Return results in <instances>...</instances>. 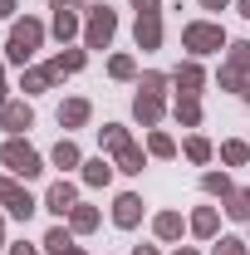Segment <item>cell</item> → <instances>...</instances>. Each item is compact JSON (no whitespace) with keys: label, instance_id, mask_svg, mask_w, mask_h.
<instances>
[{"label":"cell","instance_id":"obj_1","mask_svg":"<svg viewBox=\"0 0 250 255\" xmlns=\"http://www.w3.org/2000/svg\"><path fill=\"white\" fill-rule=\"evenodd\" d=\"M39 39H44V25H39V20H20V25L10 30V44H5L10 64H25L34 49H39Z\"/></svg>","mask_w":250,"mask_h":255},{"label":"cell","instance_id":"obj_2","mask_svg":"<svg viewBox=\"0 0 250 255\" xmlns=\"http://www.w3.org/2000/svg\"><path fill=\"white\" fill-rule=\"evenodd\" d=\"M0 162L15 172V177H39L44 167H39V152H34L30 142H5L0 147Z\"/></svg>","mask_w":250,"mask_h":255},{"label":"cell","instance_id":"obj_3","mask_svg":"<svg viewBox=\"0 0 250 255\" xmlns=\"http://www.w3.org/2000/svg\"><path fill=\"white\" fill-rule=\"evenodd\" d=\"M182 44H187L191 54H211V49L226 44V34H221V25H187L182 30Z\"/></svg>","mask_w":250,"mask_h":255},{"label":"cell","instance_id":"obj_4","mask_svg":"<svg viewBox=\"0 0 250 255\" xmlns=\"http://www.w3.org/2000/svg\"><path fill=\"white\" fill-rule=\"evenodd\" d=\"M118 30V20H113V10L108 5H89V49H103L108 39Z\"/></svg>","mask_w":250,"mask_h":255},{"label":"cell","instance_id":"obj_5","mask_svg":"<svg viewBox=\"0 0 250 255\" xmlns=\"http://www.w3.org/2000/svg\"><path fill=\"white\" fill-rule=\"evenodd\" d=\"M0 201H5V211H10V216H20V221H25V216L34 211L30 191H25V187H15V182H5V177H0Z\"/></svg>","mask_w":250,"mask_h":255},{"label":"cell","instance_id":"obj_6","mask_svg":"<svg viewBox=\"0 0 250 255\" xmlns=\"http://www.w3.org/2000/svg\"><path fill=\"white\" fill-rule=\"evenodd\" d=\"M246 74H250V44H231V64H226L221 84H226V89H236Z\"/></svg>","mask_w":250,"mask_h":255},{"label":"cell","instance_id":"obj_7","mask_svg":"<svg viewBox=\"0 0 250 255\" xmlns=\"http://www.w3.org/2000/svg\"><path fill=\"white\" fill-rule=\"evenodd\" d=\"M0 123L10 128V132H25V128L34 123V113H30V103H5V113H0Z\"/></svg>","mask_w":250,"mask_h":255},{"label":"cell","instance_id":"obj_8","mask_svg":"<svg viewBox=\"0 0 250 255\" xmlns=\"http://www.w3.org/2000/svg\"><path fill=\"white\" fill-rule=\"evenodd\" d=\"M137 44L142 49H157L162 44V20L157 15H137Z\"/></svg>","mask_w":250,"mask_h":255},{"label":"cell","instance_id":"obj_9","mask_svg":"<svg viewBox=\"0 0 250 255\" xmlns=\"http://www.w3.org/2000/svg\"><path fill=\"white\" fill-rule=\"evenodd\" d=\"M137 216H142V201L127 191V196H118V206H113V221L118 226H137Z\"/></svg>","mask_w":250,"mask_h":255},{"label":"cell","instance_id":"obj_10","mask_svg":"<svg viewBox=\"0 0 250 255\" xmlns=\"http://www.w3.org/2000/svg\"><path fill=\"white\" fill-rule=\"evenodd\" d=\"M44 201H49V211H59V216H69V211H74V187H69V182H54Z\"/></svg>","mask_w":250,"mask_h":255},{"label":"cell","instance_id":"obj_11","mask_svg":"<svg viewBox=\"0 0 250 255\" xmlns=\"http://www.w3.org/2000/svg\"><path fill=\"white\" fill-rule=\"evenodd\" d=\"M59 123H64V128H79V123H89V103H84V98H69V103L59 108Z\"/></svg>","mask_w":250,"mask_h":255},{"label":"cell","instance_id":"obj_12","mask_svg":"<svg viewBox=\"0 0 250 255\" xmlns=\"http://www.w3.org/2000/svg\"><path fill=\"white\" fill-rule=\"evenodd\" d=\"M132 108H137V118H142L147 128L162 118V98H157V94H137V103H132Z\"/></svg>","mask_w":250,"mask_h":255},{"label":"cell","instance_id":"obj_13","mask_svg":"<svg viewBox=\"0 0 250 255\" xmlns=\"http://www.w3.org/2000/svg\"><path fill=\"white\" fill-rule=\"evenodd\" d=\"M44 251H49V255H69V251H74V241H69V231H64V226H54V231L44 236Z\"/></svg>","mask_w":250,"mask_h":255},{"label":"cell","instance_id":"obj_14","mask_svg":"<svg viewBox=\"0 0 250 255\" xmlns=\"http://www.w3.org/2000/svg\"><path fill=\"white\" fill-rule=\"evenodd\" d=\"M157 236H162V241H177V236H182V216H177V211H162V216H157Z\"/></svg>","mask_w":250,"mask_h":255},{"label":"cell","instance_id":"obj_15","mask_svg":"<svg viewBox=\"0 0 250 255\" xmlns=\"http://www.w3.org/2000/svg\"><path fill=\"white\" fill-rule=\"evenodd\" d=\"M108 177H113V167H108V162H103V157H94V162H89V167H84V182H89V187H103Z\"/></svg>","mask_w":250,"mask_h":255},{"label":"cell","instance_id":"obj_16","mask_svg":"<svg viewBox=\"0 0 250 255\" xmlns=\"http://www.w3.org/2000/svg\"><path fill=\"white\" fill-rule=\"evenodd\" d=\"M54 79H59L54 69H30V74H25V89H30V94H39V89H49Z\"/></svg>","mask_w":250,"mask_h":255},{"label":"cell","instance_id":"obj_17","mask_svg":"<svg viewBox=\"0 0 250 255\" xmlns=\"http://www.w3.org/2000/svg\"><path fill=\"white\" fill-rule=\"evenodd\" d=\"M226 211H231L236 221H246L250 216V191H231V196H226Z\"/></svg>","mask_w":250,"mask_h":255},{"label":"cell","instance_id":"obj_18","mask_svg":"<svg viewBox=\"0 0 250 255\" xmlns=\"http://www.w3.org/2000/svg\"><path fill=\"white\" fill-rule=\"evenodd\" d=\"M191 231H196V236H216V211H211V206H201V211L191 216Z\"/></svg>","mask_w":250,"mask_h":255},{"label":"cell","instance_id":"obj_19","mask_svg":"<svg viewBox=\"0 0 250 255\" xmlns=\"http://www.w3.org/2000/svg\"><path fill=\"white\" fill-rule=\"evenodd\" d=\"M69 221H74V231H94V226H98V211H94V206H74Z\"/></svg>","mask_w":250,"mask_h":255},{"label":"cell","instance_id":"obj_20","mask_svg":"<svg viewBox=\"0 0 250 255\" xmlns=\"http://www.w3.org/2000/svg\"><path fill=\"white\" fill-rule=\"evenodd\" d=\"M49 69H54V74H74V69H84V49H69V54H59Z\"/></svg>","mask_w":250,"mask_h":255},{"label":"cell","instance_id":"obj_21","mask_svg":"<svg viewBox=\"0 0 250 255\" xmlns=\"http://www.w3.org/2000/svg\"><path fill=\"white\" fill-rule=\"evenodd\" d=\"M177 84H182V94H196V89H201V69H196V64L177 69Z\"/></svg>","mask_w":250,"mask_h":255},{"label":"cell","instance_id":"obj_22","mask_svg":"<svg viewBox=\"0 0 250 255\" xmlns=\"http://www.w3.org/2000/svg\"><path fill=\"white\" fill-rule=\"evenodd\" d=\"M54 167H79V147H74L69 137H64L59 147H54Z\"/></svg>","mask_w":250,"mask_h":255},{"label":"cell","instance_id":"obj_23","mask_svg":"<svg viewBox=\"0 0 250 255\" xmlns=\"http://www.w3.org/2000/svg\"><path fill=\"white\" fill-rule=\"evenodd\" d=\"M118 167H123V172H142V152H137L132 142H127V147H118Z\"/></svg>","mask_w":250,"mask_h":255},{"label":"cell","instance_id":"obj_24","mask_svg":"<svg viewBox=\"0 0 250 255\" xmlns=\"http://www.w3.org/2000/svg\"><path fill=\"white\" fill-rule=\"evenodd\" d=\"M177 118H182V123H196V118H201V108H196V94H182V103H177Z\"/></svg>","mask_w":250,"mask_h":255},{"label":"cell","instance_id":"obj_25","mask_svg":"<svg viewBox=\"0 0 250 255\" xmlns=\"http://www.w3.org/2000/svg\"><path fill=\"white\" fill-rule=\"evenodd\" d=\"M74 30H79V20H74L69 10H54V34H59V39H69Z\"/></svg>","mask_w":250,"mask_h":255},{"label":"cell","instance_id":"obj_26","mask_svg":"<svg viewBox=\"0 0 250 255\" xmlns=\"http://www.w3.org/2000/svg\"><path fill=\"white\" fill-rule=\"evenodd\" d=\"M103 147H113V152H118V147H127V132H123L118 123H108V128H103Z\"/></svg>","mask_w":250,"mask_h":255},{"label":"cell","instance_id":"obj_27","mask_svg":"<svg viewBox=\"0 0 250 255\" xmlns=\"http://www.w3.org/2000/svg\"><path fill=\"white\" fill-rule=\"evenodd\" d=\"M147 147H152L157 157H172V152H177V147H172V137H167V132H152V137H147Z\"/></svg>","mask_w":250,"mask_h":255},{"label":"cell","instance_id":"obj_28","mask_svg":"<svg viewBox=\"0 0 250 255\" xmlns=\"http://www.w3.org/2000/svg\"><path fill=\"white\" fill-rule=\"evenodd\" d=\"M187 157L191 162H206V157H211V142H206V137H191V142H187Z\"/></svg>","mask_w":250,"mask_h":255},{"label":"cell","instance_id":"obj_29","mask_svg":"<svg viewBox=\"0 0 250 255\" xmlns=\"http://www.w3.org/2000/svg\"><path fill=\"white\" fill-rule=\"evenodd\" d=\"M221 157L236 167V162H246V157H250V147H246V142H226V147H221Z\"/></svg>","mask_w":250,"mask_h":255},{"label":"cell","instance_id":"obj_30","mask_svg":"<svg viewBox=\"0 0 250 255\" xmlns=\"http://www.w3.org/2000/svg\"><path fill=\"white\" fill-rule=\"evenodd\" d=\"M216 255H246V241H236V236H226L216 246Z\"/></svg>","mask_w":250,"mask_h":255},{"label":"cell","instance_id":"obj_31","mask_svg":"<svg viewBox=\"0 0 250 255\" xmlns=\"http://www.w3.org/2000/svg\"><path fill=\"white\" fill-rule=\"evenodd\" d=\"M108 69H113V79H132V59H127V54H118Z\"/></svg>","mask_w":250,"mask_h":255},{"label":"cell","instance_id":"obj_32","mask_svg":"<svg viewBox=\"0 0 250 255\" xmlns=\"http://www.w3.org/2000/svg\"><path fill=\"white\" fill-rule=\"evenodd\" d=\"M162 84H167L162 74H142V84H137V89H142V94H162Z\"/></svg>","mask_w":250,"mask_h":255},{"label":"cell","instance_id":"obj_33","mask_svg":"<svg viewBox=\"0 0 250 255\" xmlns=\"http://www.w3.org/2000/svg\"><path fill=\"white\" fill-rule=\"evenodd\" d=\"M206 191H221V196H231V182H226L221 172H211V177H206Z\"/></svg>","mask_w":250,"mask_h":255},{"label":"cell","instance_id":"obj_34","mask_svg":"<svg viewBox=\"0 0 250 255\" xmlns=\"http://www.w3.org/2000/svg\"><path fill=\"white\" fill-rule=\"evenodd\" d=\"M49 5H54V10H69V15H74V10H84V0H49Z\"/></svg>","mask_w":250,"mask_h":255},{"label":"cell","instance_id":"obj_35","mask_svg":"<svg viewBox=\"0 0 250 255\" xmlns=\"http://www.w3.org/2000/svg\"><path fill=\"white\" fill-rule=\"evenodd\" d=\"M137 5V15H157V0H132Z\"/></svg>","mask_w":250,"mask_h":255},{"label":"cell","instance_id":"obj_36","mask_svg":"<svg viewBox=\"0 0 250 255\" xmlns=\"http://www.w3.org/2000/svg\"><path fill=\"white\" fill-rule=\"evenodd\" d=\"M0 15H15V0H0Z\"/></svg>","mask_w":250,"mask_h":255},{"label":"cell","instance_id":"obj_37","mask_svg":"<svg viewBox=\"0 0 250 255\" xmlns=\"http://www.w3.org/2000/svg\"><path fill=\"white\" fill-rule=\"evenodd\" d=\"M201 5H206V10H226V0H201Z\"/></svg>","mask_w":250,"mask_h":255},{"label":"cell","instance_id":"obj_38","mask_svg":"<svg viewBox=\"0 0 250 255\" xmlns=\"http://www.w3.org/2000/svg\"><path fill=\"white\" fill-rule=\"evenodd\" d=\"M10 255H34V251H30V246H15V251H10Z\"/></svg>","mask_w":250,"mask_h":255},{"label":"cell","instance_id":"obj_39","mask_svg":"<svg viewBox=\"0 0 250 255\" xmlns=\"http://www.w3.org/2000/svg\"><path fill=\"white\" fill-rule=\"evenodd\" d=\"M132 255H157V251H147V246H137V251H132Z\"/></svg>","mask_w":250,"mask_h":255},{"label":"cell","instance_id":"obj_40","mask_svg":"<svg viewBox=\"0 0 250 255\" xmlns=\"http://www.w3.org/2000/svg\"><path fill=\"white\" fill-rule=\"evenodd\" d=\"M241 15H250V0H241Z\"/></svg>","mask_w":250,"mask_h":255},{"label":"cell","instance_id":"obj_41","mask_svg":"<svg viewBox=\"0 0 250 255\" xmlns=\"http://www.w3.org/2000/svg\"><path fill=\"white\" fill-rule=\"evenodd\" d=\"M241 94H246V103H250V84H246V89H241Z\"/></svg>","mask_w":250,"mask_h":255},{"label":"cell","instance_id":"obj_42","mask_svg":"<svg viewBox=\"0 0 250 255\" xmlns=\"http://www.w3.org/2000/svg\"><path fill=\"white\" fill-rule=\"evenodd\" d=\"M177 255H196V251H177Z\"/></svg>","mask_w":250,"mask_h":255},{"label":"cell","instance_id":"obj_43","mask_svg":"<svg viewBox=\"0 0 250 255\" xmlns=\"http://www.w3.org/2000/svg\"><path fill=\"white\" fill-rule=\"evenodd\" d=\"M69 255H84V251H69Z\"/></svg>","mask_w":250,"mask_h":255}]
</instances>
